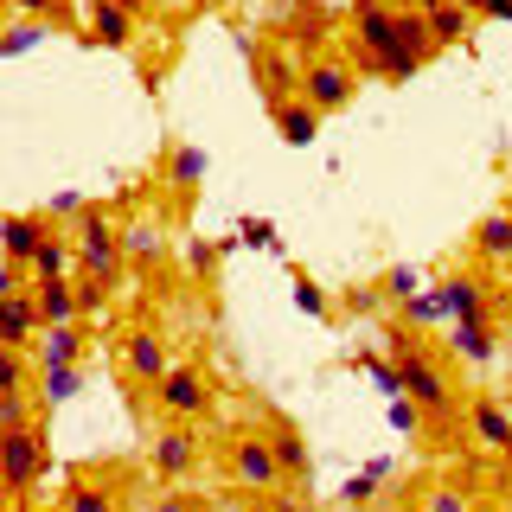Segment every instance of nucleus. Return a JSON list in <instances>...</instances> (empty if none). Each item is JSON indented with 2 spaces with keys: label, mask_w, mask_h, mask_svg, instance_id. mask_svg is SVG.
<instances>
[{
  "label": "nucleus",
  "mask_w": 512,
  "mask_h": 512,
  "mask_svg": "<svg viewBox=\"0 0 512 512\" xmlns=\"http://www.w3.org/2000/svg\"><path fill=\"white\" fill-rule=\"evenodd\" d=\"M71 244H77V276L116 288L128 276V256H122V224L103 212V205H84V218L71 224Z\"/></svg>",
  "instance_id": "nucleus-1"
},
{
  "label": "nucleus",
  "mask_w": 512,
  "mask_h": 512,
  "mask_svg": "<svg viewBox=\"0 0 512 512\" xmlns=\"http://www.w3.org/2000/svg\"><path fill=\"white\" fill-rule=\"evenodd\" d=\"M301 96H308L320 116H340L352 96H359V64L340 58V52H308V64H301Z\"/></svg>",
  "instance_id": "nucleus-2"
},
{
  "label": "nucleus",
  "mask_w": 512,
  "mask_h": 512,
  "mask_svg": "<svg viewBox=\"0 0 512 512\" xmlns=\"http://www.w3.org/2000/svg\"><path fill=\"white\" fill-rule=\"evenodd\" d=\"M391 45H397V0H352V58L365 77L384 71Z\"/></svg>",
  "instance_id": "nucleus-3"
},
{
  "label": "nucleus",
  "mask_w": 512,
  "mask_h": 512,
  "mask_svg": "<svg viewBox=\"0 0 512 512\" xmlns=\"http://www.w3.org/2000/svg\"><path fill=\"white\" fill-rule=\"evenodd\" d=\"M224 474H231L244 493H282L288 487L276 448H269V436H256V429H244V436L224 442Z\"/></svg>",
  "instance_id": "nucleus-4"
},
{
  "label": "nucleus",
  "mask_w": 512,
  "mask_h": 512,
  "mask_svg": "<svg viewBox=\"0 0 512 512\" xmlns=\"http://www.w3.org/2000/svg\"><path fill=\"white\" fill-rule=\"evenodd\" d=\"M154 404H160L167 423H205V416H212V378H205V365L173 359V372L154 384Z\"/></svg>",
  "instance_id": "nucleus-5"
},
{
  "label": "nucleus",
  "mask_w": 512,
  "mask_h": 512,
  "mask_svg": "<svg viewBox=\"0 0 512 512\" xmlns=\"http://www.w3.org/2000/svg\"><path fill=\"white\" fill-rule=\"evenodd\" d=\"M397 372H404V397L410 404H423L429 416H455V384H448V372L436 359H429L423 346H397Z\"/></svg>",
  "instance_id": "nucleus-6"
},
{
  "label": "nucleus",
  "mask_w": 512,
  "mask_h": 512,
  "mask_svg": "<svg viewBox=\"0 0 512 512\" xmlns=\"http://www.w3.org/2000/svg\"><path fill=\"white\" fill-rule=\"evenodd\" d=\"M199 461H205V442H199V423H167L160 436L148 442V468L160 474V480H192L199 474Z\"/></svg>",
  "instance_id": "nucleus-7"
},
{
  "label": "nucleus",
  "mask_w": 512,
  "mask_h": 512,
  "mask_svg": "<svg viewBox=\"0 0 512 512\" xmlns=\"http://www.w3.org/2000/svg\"><path fill=\"white\" fill-rule=\"evenodd\" d=\"M45 468H52V455H45V436H39V429H0V487H7V493H26Z\"/></svg>",
  "instance_id": "nucleus-8"
},
{
  "label": "nucleus",
  "mask_w": 512,
  "mask_h": 512,
  "mask_svg": "<svg viewBox=\"0 0 512 512\" xmlns=\"http://www.w3.org/2000/svg\"><path fill=\"white\" fill-rule=\"evenodd\" d=\"M122 378L135 384V391H154L160 378L173 372V352H167V340H160L154 327H135V333H122Z\"/></svg>",
  "instance_id": "nucleus-9"
},
{
  "label": "nucleus",
  "mask_w": 512,
  "mask_h": 512,
  "mask_svg": "<svg viewBox=\"0 0 512 512\" xmlns=\"http://www.w3.org/2000/svg\"><path fill=\"white\" fill-rule=\"evenodd\" d=\"M436 301H442V314L455 320V327H487L493 320V288L480 276H442Z\"/></svg>",
  "instance_id": "nucleus-10"
},
{
  "label": "nucleus",
  "mask_w": 512,
  "mask_h": 512,
  "mask_svg": "<svg viewBox=\"0 0 512 512\" xmlns=\"http://www.w3.org/2000/svg\"><path fill=\"white\" fill-rule=\"evenodd\" d=\"M269 122H276V135L288 141V148H314L327 116H320L308 96H282V103H269Z\"/></svg>",
  "instance_id": "nucleus-11"
},
{
  "label": "nucleus",
  "mask_w": 512,
  "mask_h": 512,
  "mask_svg": "<svg viewBox=\"0 0 512 512\" xmlns=\"http://www.w3.org/2000/svg\"><path fill=\"white\" fill-rule=\"evenodd\" d=\"M90 39L109 52L135 45V0H90Z\"/></svg>",
  "instance_id": "nucleus-12"
},
{
  "label": "nucleus",
  "mask_w": 512,
  "mask_h": 512,
  "mask_svg": "<svg viewBox=\"0 0 512 512\" xmlns=\"http://www.w3.org/2000/svg\"><path fill=\"white\" fill-rule=\"evenodd\" d=\"M468 429L480 448H493V455H512V410L500 397H468Z\"/></svg>",
  "instance_id": "nucleus-13"
},
{
  "label": "nucleus",
  "mask_w": 512,
  "mask_h": 512,
  "mask_svg": "<svg viewBox=\"0 0 512 512\" xmlns=\"http://www.w3.org/2000/svg\"><path fill=\"white\" fill-rule=\"evenodd\" d=\"M45 231H52V224H45L39 212H13V218H0V263H32V250L45 244Z\"/></svg>",
  "instance_id": "nucleus-14"
},
{
  "label": "nucleus",
  "mask_w": 512,
  "mask_h": 512,
  "mask_svg": "<svg viewBox=\"0 0 512 512\" xmlns=\"http://www.w3.org/2000/svg\"><path fill=\"white\" fill-rule=\"evenodd\" d=\"M429 20V39H436V52H448V45H468L474 39V13L455 7V0H416Z\"/></svg>",
  "instance_id": "nucleus-15"
},
{
  "label": "nucleus",
  "mask_w": 512,
  "mask_h": 512,
  "mask_svg": "<svg viewBox=\"0 0 512 512\" xmlns=\"http://www.w3.org/2000/svg\"><path fill=\"white\" fill-rule=\"evenodd\" d=\"M122 256H128V269L167 263V231H160V218H128L122 224Z\"/></svg>",
  "instance_id": "nucleus-16"
},
{
  "label": "nucleus",
  "mask_w": 512,
  "mask_h": 512,
  "mask_svg": "<svg viewBox=\"0 0 512 512\" xmlns=\"http://www.w3.org/2000/svg\"><path fill=\"white\" fill-rule=\"evenodd\" d=\"M301 52H256V84L269 90V103H282V96H301Z\"/></svg>",
  "instance_id": "nucleus-17"
},
{
  "label": "nucleus",
  "mask_w": 512,
  "mask_h": 512,
  "mask_svg": "<svg viewBox=\"0 0 512 512\" xmlns=\"http://www.w3.org/2000/svg\"><path fill=\"white\" fill-rule=\"evenodd\" d=\"M26 276L32 282H71L77 276V244L58 237V231H45V244L32 250V263H26Z\"/></svg>",
  "instance_id": "nucleus-18"
},
{
  "label": "nucleus",
  "mask_w": 512,
  "mask_h": 512,
  "mask_svg": "<svg viewBox=\"0 0 512 512\" xmlns=\"http://www.w3.org/2000/svg\"><path fill=\"white\" fill-rule=\"evenodd\" d=\"M39 340V308H32V288H20V295L0 301V346H32Z\"/></svg>",
  "instance_id": "nucleus-19"
},
{
  "label": "nucleus",
  "mask_w": 512,
  "mask_h": 512,
  "mask_svg": "<svg viewBox=\"0 0 512 512\" xmlns=\"http://www.w3.org/2000/svg\"><path fill=\"white\" fill-rule=\"evenodd\" d=\"M32 308H39V333L45 327H71L77 320V276L71 282H32Z\"/></svg>",
  "instance_id": "nucleus-20"
},
{
  "label": "nucleus",
  "mask_w": 512,
  "mask_h": 512,
  "mask_svg": "<svg viewBox=\"0 0 512 512\" xmlns=\"http://www.w3.org/2000/svg\"><path fill=\"white\" fill-rule=\"evenodd\" d=\"M269 448H276V461H282V480H288V487H295V480H308V474H314L308 436H301L295 423H276V429H269Z\"/></svg>",
  "instance_id": "nucleus-21"
},
{
  "label": "nucleus",
  "mask_w": 512,
  "mask_h": 512,
  "mask_svg": "<svg viewBox=\"0 0 512 512\" xmlns=\"http://www.w3.org/2000/svg\"><path fill=\"white\" fill-rule=\"evenodd\" d=\"M468 244H474L480 263H512V212H506V205H500V212H487V218L474 224V237H468Z\"/></svg>",
  "instance_id": "nucleus-22"
},
{
  "label": "nucleus",
  "mask_w": 512,
  "mask_h": 512,
  "mask_svg": "<svg viewBox=\"0 0 512 512\" xmlns=\"http://www.w3.org/2000/svg\"><path fill=\"white\" fill-rule=\"evenodd\" d=\"M205 167H212V160H205V148H192V141H173L167 148V186L173 192H199Z\"/></svg>",
  "instance_id": "nucleus-23"
},
{
  "label": "nucleus",
  "mask_w": 512,
  "mask_h": 512,
  "mask_svg": "<svg viewBox=\"0 0 512 512\" xmlns=\"http://www.w3.org/2000/svg\"><path fill=\"white\" fill-rule=\"evenodd\" d=\"M77 359H84V327H77V320L71 327H45L39 333V372L45 365H77Z\"/></svg>",
  "instance_id": "nucleus-24"
},
{
  "label": "nucleus",
  "mask_w": 512,
  "mask_h": 512,
  "mask_svg": "<svg viewBox=\"0 0 512 512\" xmlns=\"http://www.w3.org/2000/svg\"><path fill=\"white\" fill-rule=\"evenodd\" d=\"M448 346H455L461 365H493V352H500V333H493V320H487V327H448Z\"/></svg>",
  "instance_id": "nucleus-25"
},
{
  "label": "nucleus",
  "mask_w": 512,
  "mask_h": 512,
  "mask_svg": "<svg viewBox=\"0 0 512 512\" xmlns=\"http://www.w3.org/2000/svg\"><path fill=\"white\" fill-rule=\"evenodd\" d=\"M58 512H122V493H116V487H103V480H71Z\"/></svg>",
  "instance_id": "nucleus-26"
},
{
  "label": "nucleus",
  "mask_w": 512,
  "mask_h": 512,
  "mask_svg": "<svg viewBox=\"0 0 512 512\" xmlns=\"http://www.w3.org/2000/svg\"><path fill=\"white\" fill-rule=\"evenodd\" d=\"M84 391V365H45L39 372V404H71Z\"/></svg>",
  "instance_id": "nucleus-27"
},
{
  "label": "nucleus",
  "mask_w": 512,
  "mask_h": 512,
  "mask_svg": "<svg viewBox=\"0 0 512 512\" xmlns=\"http://www.w3.org/2000/svg\"><path fill=\"white\" fill-rule=\"evenodd\" d=\"M13 391H32V359L20 346H0V397H13Z\"/></svg>",
  "instance_id": "nucleus-28"
},
{
  "label": "nucleus",
  "mask_w": 512,
  "mask_h": 512,
  "mask_svg": "<svg viewBox=\"0 0 512 512\" xmlns=\"http://www.w3.org/2000/svg\"><path fill=\"white\" fill-rule=\"evenodd\" d=\"M378 295H384V301H397V308H404L410 295H423V276H416L410 263H391V269H384V276H378Z\"/></svg>",
  "instance_id": "nucleus-29"
},
{
  "label": "nucleus",
  "mask_w": 512,
  "mask_h": 512,
  "mask_svg": "<svg viewBox=\"0 0 512 512\" xmlns=\"http://www.w3.org/2000/svg\"><path fill=\"white\" fill-rule=\"evenodd\" d=\"M384 480H391V461L378 455V461H372L365 474H352V480H346V493H340V500H346V506H365V500H372V493L384 487Z\"/></svg>",
  "instance_id": "nucleus-30"
},
{
  "label": "nucleus",
  "mask_w": 512,
  "mask_h": 512,
  "mask_svg": "<svg viewBox=\"0 0 512 512\" xmlns=\"http://www.w3.org/2000/svg\"><path fill=\"white\" fill-rule=\"evenodd\" d=\"M295 308L308 314V320H333V301H327V288H320L314 276H301V269H295Z\"/></svg>",
  "instance_id": "nucleus-31"
},
{
  "label": "nucleus",
  "mask_w": 512,
  "mask_h": 512,
  "mask_svg": "<svg viewBox=\"0 0 512 512\" xmlns=\"http://www.w3.org/2000/svg\"><path fill=\"white\" fill-rule=\"evenodd\" d=\"M397 314H404V327H436V320H448V314H442V301H436V288H423V295H410V301H404Z\"/></svg>",
  "instance_id": "nucleus-32"
},
{
  "label": "nucleus",
  "mask_w": 512,
  "mask_h": 512,
  "mask_svg": "<svg viewBox=\"0 0 512 512\" xmlns=\"http://www.w3.org/2000/svg\"><path fill=\"white\" fill-rule=\"evenodd\" d=\"M39 39H45V20H20V26H7V32H0V58H20V52H32Z\"/></svg>",
  "instance_id": "nucleus-33"
},
{
  "label": "nucleus",
  "mask_w": 512,
  "mask_h": 512,
  "mask_svg": "<svg viewBox=\"0 0 512 512\" xmlns=\"http://www.w3.org/2000/svg\"><path fill=\"white\" fill-rule=\"evenodd\" d=\"M416 512H474V500H468L461 487H429V493H423V506H416Z\"/></svg>",
  "instance_id": "nucleus-34"
},
{
  "label": "nucleus",
  "mask_w": 512,
  "mask_h": 512,
  "mask_svg": "<svg viewBox=\"0 0 512 512\" xmlns=\"http://www.w3.org/2000/svg\"><path fill=\"white\" fill-rule=\"evenodd\" d=\"M0 429H32V391L0 397Z\"/></svg>",
  "instance_id": "nucleus-35"
},
{
  "label": "nucleus",
  "mask_w": 512,
  "mask_h": 512,
  "mask_svg": "<svg viewBox=\"0 0 512 512\" xmlns=\"http://www.w3.org/2000/svg\"><path fill=\"white\" fill-rule=\"evenodd\" d=\"M212 269H218V244H205V237H192V244H186V276H212Z\"/></svg>",
  "instance_id": "nucleus-36"
},
{
  "label": "nucleus",
  "mask_w": 512,
  "mask_h": 512,
  "mask_svg": "<svg viewBox=\"0 0 512 512\" xmlns=\"http://www.w3.org/2000/svg\"><path fill=\"white\" fill-rule=\"evenodd\" d=\"M109 295H116V288H103V282L77 276V314H96V308H109Z\"/></svg>",
  "instance_id": "nucleus-37"
},
{
  "label": "nucleus",
  "mask_w": 512,
  "mask_h": 512,
  "mask_svg": "<svg viewBox=\"0 0 512 512\" xmlns=\"http://www.w3.org/2000/svg\"><path fill=\"white\" fill-rule=\"evenodd\" d=\"M391 429H423V404H410V397H391Z\"/></svg>",
  "instance_id": "nucleus-38"
},
{
  "label": "nucleus",
  "mask_w": 512,
  "mask_h": 512,
  "mask_svg": "<svg viewBox=\"0 0 512 512\" xmlns=\"http://www.w3.org/2000/svg\"><path fill=\"white\" fill-rule=\"evenodd\" d=\"M250 512H314L308 500H295V493H256Z\"/></svg>",
  "instance_id": "nucleus-39"
},
{
  "label": "nucleus",
  "mask_w": 512,
  "mask_h": 512,
  "mask_svg": "<svg viewBox=\"0 0 512 512\" xmlns=\"http://www.w3.org/2000/svg\"><path fill=\"white\" fill-rule=\"evenodd\" d=\"M52 218H71L77 224V218H84V192H58V199L45 205V224H52Z\"/></svg>",
  "instance_id": "nucleus-40"
},
{
  "label": "nucleus",
  "mask_w": 512,
  "mask_h": 512,
  "mask_svg": "<svg viewBox=\"0 0 512 512\" xmlns=\"http://www.w3.org/2000/svg\"><path fill=\"white\" fill-rule=\"evenodd\" d=\"M20 288H32V276H26L20 263H0V301H7V295H20Z\"/></svg>",
  "instance_id": "nucleus-41"
},
{
  "label": "nucleus",
  "mask_w": 512,
  "mask_h": 512,
  "mask_svg": "<svg viewBox=\"0 0 512 512\" xmlns=\"http://www.w3.org/2000/svg\"><path fill=\"white\" fill-rule=\"evenodd\" d=\"M13 13H20V20H52L58 13V0H7Z\"/></svg>",
  "instance_id": "nucleus-42"
},
{
  "label": "nucleus",
  "mask_w": 512,
  "mask_h": 512,
  "mask_svg": "<svg viewBox=\"0 0 512 512\" xmlns=\"http://www.w3.org/2000/svg\"><path fill=\"white\" fill-rule=\"evenodd\" d=\"M148 512H199V500H192V493H160Z\"/></svg>",
  "instance_id": "nucleus-43"
},
{
  "label": "nucleus",
  "mask_w": 512,
  "mask_h": 512,
  "mask_svg": "<svg viewBox=\"0 0 512 512\" xmlns=\"http://www.w3.org/2000/svg\"><path fill=\"white\" fill-rule=\"evenodd\" d=\"M244 244H256V250H269V244H276V231H269L263 218H244Z\"/></svg>",
  "instance_id": "nucleus-44"
},
{
  "label": "nucleus",
  "mask_w": 512,
  "mask_h": 512,
  "mask_svg": "<svg viewBox=\"0 0 512 512\" xmlns=\"http://www.w3.org/2000/svg\"><path fill=\"white\" fill-rule=\"evenodd\" d=\"M346 301H352V308H359V314H365V308H378V301H384V295H378V288H352V295H346Z\"/></svg>",
  "instance_id": "nucleus-45"
},
{
  "label": "nucleus",
  "mask_w": 512,
  "mask_h": 512,
  "mask_svg": "<svg viewBox=\"0 0 512 512\" xmlns=\"http://www.w3.org/2000/svg\"><path fill=\"white\" fill-rule=\"evenodd\" d=\"M480 20H512V0H487V13Z\"/></svg>",
  "instance_id": "nucleus-46"
},
{
  "label": "nucleus",
  "mask_w": 512,
  "mask_h": 512,
  "mask_svg": "<svg viewBox=\"0 0 512 512\" xmlns=\"http://www.w3.org/2000/svg\"><path fill=\"white\" fill-rule=\"evenodd\" d=\"M455 7H468V13H474V20H480V13H487V0H455Z\"/></svg>",
  "instance_id": "nucleus-47"
},
{
  "label": "nucleus",
  "mask_w": 512,
  "mask_h": 512,
  "mask_svg": "<svg viewBox=\"0 0 512 512\" xmlns=\"http://www.w3.org/2000/svg\"><path fill=\"white\" fill-rule=\"evenodd\" d=\"M506 212H512V186H506Z\"/></svg>",
  "instance_id": "nucleus-48"
}]
</instances>
